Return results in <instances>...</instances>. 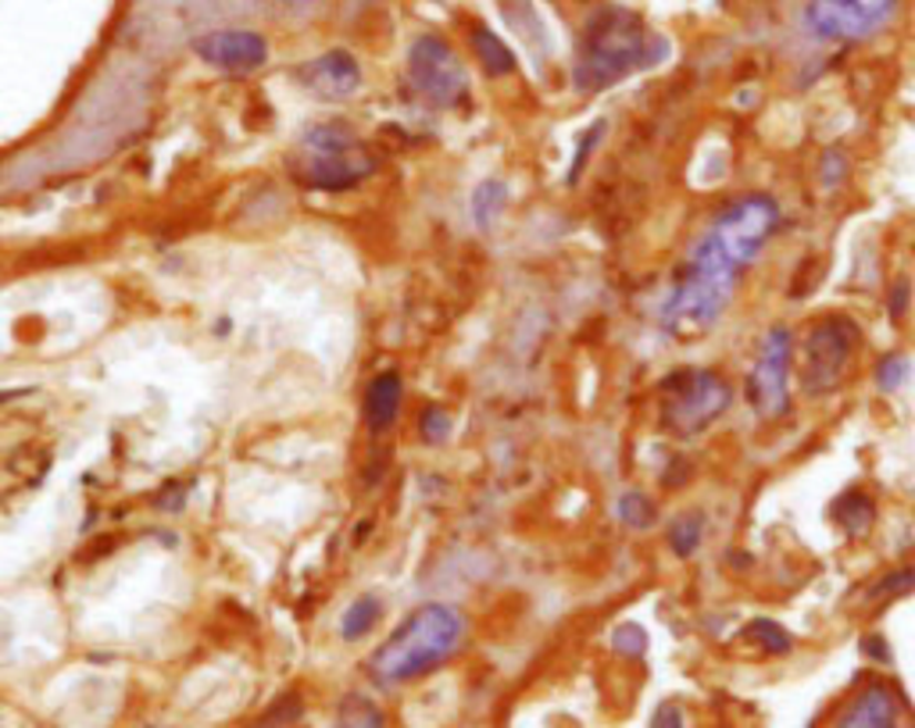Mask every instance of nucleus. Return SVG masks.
<instances>
[{
    "label": "nucleus",
    "mask_w": 915,
    "mask_h": 728,
    "mask_svg": "<svg viewBox=\"0 0 915 728\" xmlns=\"http://www.w3.org/2000/svg\"><path fill=\"white\" fill-rule=\"evenodd\" d=\"M748 636H751L754 643H759L765 654H786V650L794 646L791 633H786L783 625L769 622V618H754V622L748 625Z\"/></svg>",
    "instance_id": "5701e85b"
},
{
    "label": "nucleus",
    "mask_w": 915,
    "mask_h": 728,
    "mask_svg": "<svg viewBox=\"0 0 915 728\" xmlns=\"http://www.w3.org/2000/svg\"><path fill=\"white\" fill-rule=\"evenodd\" d=\"M472 51H476V61L484 64V72L494 79L516 72V54H511V47L487 25L472 29Z\"/></svg>",
    "instance_id": "2eb2a0df"
},
{
    "label": "nucleus",
    "mask_w": 915,
    "mask_h": 728,
    "mask_svg": "<svg viewBox=\"0 0 915 728\" xmlns=\"http://www.w3.org/2000/svg\"><path fill=\"white\" fill-rule=\"evenodd\" d=\"M400 400H405V382H400L397 371H379V376L368 382L365 400H362V418L373 435H383L394 429L400 414Z\"/></svg>",
    "instance_id": "ddd939ff"
},
{
    "label": "nucleus",
    "mask_w": 915,
    "mask_h": 728,
    "mask_svg": "<svg viewBox=\"0 0 915 728\" xmlns=\"http://www.w3.org/2000/svg\"><path fill=\"white\" fill-rule=\"evenodd\" d=\"M408 79L415 93L433 107H458L469 96V72H465L455 47L440 37H419L408 51Z\"/></svg>",
    "instance_id": "6e6552de"
},
{
    "label": "nucleus",
    "mask_w": 915,
    "mask_h": 728,
    "mask_svg": "<svg viewBox=\"0 0 915 728\" xmlns=\"http://www.w3.org/2000/svg\"><path fill=\"white\" fill-rule=\"evenodd\" d=\"M616 514H619V522H626L630 529H651L658 522L654 500L648 493H640V490H626L619 496V504H616Z\"/></svg>",
    "instance_id": "aec40b11"
},
{
    "label": "nucleus",
    "mask_w": 915,
    "mask_h": 728,
    "mask_svg": "<svg viewBox=\"0 0 915 728\" xmlns=\"http://www.w3.org/2000/svg\"><path fill=\"white\" fill-rule=\"evenodd\" d=\"M286 718H291V715H283V710H276V718H268V725H265V728H279Z\"/></svg>",
    "instance_id": "7c9ffc66"
},
{
    "label": "nucleus",
    "mask_w": 915,
    "mask_h": 728,
    "mask_svg": "<svg viewBox=\"0 0 915 728\" xmlns=\"http://www.w3.org/2000/svg\"><path fill=\"white\" fill-rule=\"evenodd\" d=\"M301 83L308 86L315 96H326V101H344V96H350L362 86V64H358L355 54H347V51H329V54L304 64Z\"/></svg>",
    "instance_id": "f8f14e48"
},
{
    "label": "nucleus",
    "mask_w": 915,
    "mask_h": 728,
    "mask_svg": "<svg viewBox=\"0 0 915 728\" xmlns=\"http://www.w3.org/2000/svg\"><path fill=\"white\" fill-rule=\"evenodd\" d=\"M379 618H383V601H379V596H373V593H365V596H358V601L347 607L344 622H340V636L347 643H355V639L373 633V628L379 625Z\"/></svg>",
    "instance_id": "f3484780"
},
{
    "label": "nucleus",
    "mask_w": 915,
    "mask_h": 728,
    "mask_svg": "<svg viewBox=\"0 0 915 728\" xmlns=\"http://www.w3.org/2000/svg\"><path fill=\"white\" fill-rule=\"evenodd\" d=\"M665 58V40L626 8L598 11L583 29L572 83L580 93H601L640 69H654Z\"/></svg>",
    "instance_id": "f03ea898"
},
{
    "label": "nucleus",
    "mask_w": 915,
    "mask_h": 728,
    "mask_svg": "<svg viewBox=\"0 0 915 728\" xmlns=\"http://www.w3.org/2000/svg\"><path fill=\"white\" fill-rule=\"evenodd\" d=\"M833 728H902V704H897L894 689L870 686Z\"/></svg>",
    "instance_id": "4468645a"
},
{
    "label": "nucleus",
    "mask_w": 915,
    "mask_h": 728,
    "mask_svg": "<svg viewBox=\"0 0 915 728\" xmlns=\"http://www.w3.org/2000/svg\"><path fill=\"white\" fill-rule=\"evenodd\" d=\"M701 536H704V517L701 514H680L669 529V546L677 550L680 557H690V554H698Z\"/></svg>",
    "instance_id": "4be33fe9"
},
{
    "label": "nucleus",
    "mask_w": 915,
    "mask_h": 728,
    "mask_svg": "<svg viewBox=\"0 0 915 728\" xmlns=\"http://www.w3.org/2000/svg\"><path fill=\"white\" fill-rule=\"evenodd\" d=\"M469 636V622L451 604H423L415 607L394 633L376 646L368 657V675L379 686H400L411 678L444 668Z\"/></svg>",
    "instance_id": "f257e3e1"
},
{
    "label": "nucleus",
    "mask_w": 915,
    "mask_h": 728,
    "mask_svg": "<svg viewBox=\"0 0 915 728\" xmlns=\"http://www.w3.org/2000/svg\"><path fill=\"white\" fill-rule=\"evenodd\" d=\"M791 361H794L791 329L783 326L769 329L759 347V361H754L748 379L751 408L759 411V418H765V422H773V418L786 414V408H791Z\"/></svg>",
    "instance_id": "1a4fd4ad"
},
{
    "label": "nucleus",
    "mask_w": 915,
    "mask_h": 728,
    "mask_svg": "<svg viewBox=\"0 0 915 728\" xmlns=\"http://www.w3.org/2000/svg\"><path fill=\"white\" fill-rule=\"evenodd\" d=\"M833 522H837L851 540H858L865 536V532L873 529L876 522V507H873V500L865 496L862 490H851L844 493L837 504H833Z\"/></svg>",
    "instance_id": "dca6fc26"
},
{
    "label": "nucleus",
    "mask_w": 915,
    "mask_h": 728,
    "mask_svg": "<svg viewBox=\"0 0 915 728\" xmlns=\"http://www.w3.org/2000/svg\"><path fill=\"white\" fill-rule=\"evenodd\" d=\"M908 376H912V361L905 358V353H891V358H883L876 365V386L883 393L902 390V386L908 382Z\"/></svg>",
    "instance_id": "b1692460"
},
{
    "label": "nucleus",
    "mask_w": 915,
    "mask_h": 728,
    "mask_svg": "<svg viewBox=\"0 0 915 728\" xmlns=\"http://www.w3.org/2000/svg\"><path fill=\"white\" fill-rule=\"evenodd\" d=\"M283 4H291V8H304V4H312V0H283Z\"/></svg>",
    "instance_id": "2f4dec72"
},
{
    "label": "nucleus",
    "mask_w": 915,
    "mask_h": 728,
    "mask_svg": "<svg viewBox=\"0 0 915 728\" xmlns=\"http://www.w3.org/2000/svg\"><path fill=\"white\" fill-rule=\"evenodd\" d=\"M897 0H809L805 22L819 40H862L891 19Z\"/></svg>",
    "instance_id": "9d476101"
},
{
    "label": "nucleus",
    "mask_w": 915,
    "mask_h": 728,
    "mask_svg": "<svg viewBox=\"0 0 915 728\" xmlns=\"http://www.w3.org/2000/svg\"><path fill=\"white\" fill-rule=\"evenodd\" d=\"M376 172V157L365 140L344 119L318 122L301 136L297 147V175L304 186L344 193L365 183Z\"/></svg>",
    "instance_id": "20e7f679"
},
{
    "label": "nucleus",
    "mask_w": 915,
    "mask_h": 728,
    "mask_svg": "<svg viewBox=\"0 0 915 728\" xmlns=\"http://www.w3.org/2000/svg\"><path fill=\"white\" fill-rule=\"evenodd\" d=\"M604 133H608V125H604V119L601 122H593L587 133L580 136V147H576V161H572V168H569V183H576L580 180V172H583V165L590 161V154H593V147H598V143L604 140Z\"/></svg>",
    "instance_id": "a878e982"
},
{
    "label": "nucleus",
    "mask_w": 915,
    "mask_h": 728,
    "mask_svg": "<svg viewBox=\"0 0 915 728\" xmlns=\"http://www.w3.org/2000/svg\"><path fill=\"white\" fill-rule=\"evenodd\" d=\"M858 344H862V332L851 318L844 315L819 318L809 329V336L801 339V353H797L801 393L823 397L830 390H837Z\"/></svg>",
    "instance_id": "423d86ee"
},
{
    "label": "nucleus",
    "mask_w": 915,
    "mask_h": 728,
    "mask_svg": "<svg viewBox=\"0 0 915 728\" xmlns=\"http://www.w3.org/2000/svg\"><path fill=\"white\" fill-rule=\"evenodd\" d=\"M912 589H915V561H908L905 568H897V572L880 575L873 586H870V593H865V601H873V604L894 601V596H905Z\"/></svg>",
    "instance_id": "412c9836"
},
{
    "label": "nucleus",
    "mask_w": 915,
    "mask_h": 728,
    "mask_svg": "<svg viewBox=\"0 0 915 728\" xmlns=\"http://www.w3.org/2000/svg\"><path fill=\"white\" fill-rule=\"evenodd\" d=\"M419 432L426 443H444L447 432H451V418H447L444 408H426L419 418Z\"/></svg>",
    "instance_id": "bb28decb"
},
{
    "label": "nucleus",
    "mask_w": 915,
    "mask_h": 728,
    "mask_svg": "<svg viewBox=\"0 0 915 728\" xmlns=\"http://www.w3.org/2000/svg\"><path fill=\"white\" fill-rule=\"evenodd\" d=\"M612 646H616V650H619L622 657H644V650H648V633H644L640 625L626 622V625H619L616 633H612Z\"/></svg>",
    "instance_id": "393cba45"
},
{
    "label": "nucleus",
    "mask_w": 915,
    "mask_h": 728,
    "mask_svg": "<svg viewBox=\"0 0 915 728\" xmlns=\"http://www.w3.org/2000/svg\"><path fill=\"white\" fill-rule=\"evenodd\" d=\"M844 175H847V161H844V154H841V151H826V154H823V165H819V180H823V186H826V189L841 186Z\"/></svg>",
    "instance_id": "cd10ccee"
},
{
    "label": "nucleus",
    "mask_w": 915,
    "mask_h": 728,
    "mask_svg": "<svg viewBox=\"0 0 915 728\" xmlns=\"http://www.w3.org/2000/svg\"><path fill=\"white\" fill-rule=\"evenodd\" d=\"M733 390L730 382L704 368H683L672 371L662 382V422L672 435L690 440L712 429L722 414L730 411Z\"/></svg>",
    "instance_id": "39448f33"
},
{
    "label": "nucleus",
    "mask_w": 915,
    "mask_h": 728,
    "mask_svg": "<svg viewBox=\"0 0 915 728\" xmlns=\"http://www.w3.org/2000/svg\"><path fill=\"white\" fill-rule=\"evenodd\" d=\"M651 728H683V710L677 704H662L654 710Z\"/></svg>",
    "instance_id": "c85d7f7f"
},
{
    "label": "nucleus",
    "mask_w": 915,
    "mask_h": 728,
    "mask_svg": "<svg viewBox=\"0 0 915 728\" xmlns=\"http://www.w3.org/2000/svg\"><path fill=\"white\" fill-rule=\"evenodd\" d=\"M905 304H908V283H897V289H894V304H891V315H902Z\"/></svg>",
    "instance_id": "c756f323"
},
{
    "label": "nucleus",
    "mask_w": 915,
    "mask_h": 728,
    "mask_svg": "<svg viewBox=\"0 0 915 728\" xmlns=\"http://www.w3.org/2000/svg\"><path fill=\"white\" fill-rule=\"evenodd\" d=\"M736 275H741V268L704 233L690 262H683V268L677 271V283H672L662 304V329L677 339L704 336L730 307Z\"/></svg>",
    "instance_id": "7ed1b4c3"
},
{
    "label": "nucleus",
    "mask_w": 915,
    "mask_h": 728,
    "mask_svg": "<svg viewBox=\"0 0 915 728\" xmlns=\"http://www.w3.org/2000/svg\"><path fill=\"white\" fill-rule=\"evenodd\" d=\"M505 204H508V186L501 180H487V183H479L472 189V222H476V229H490V225L501 218L505 212Z\"/></svg>",
    "instance_id": "a211bd4d"
},
{
    "label": "nucleus",
    "mask_w": 915,
    "mask_h": 728,
    "mask_svg": "<svg viewBox=\"0 0 915 728\" xmlns=\"http://www.w3.org/2000/svg\"><path fill=\"white\" fill-rule=\"evenodd\" d=\"M336 728H387V718H383V710L368 697L350 693L340 704V710H336Z\"/></svg>",
    "instance_id": "6ab92c4d"
},
{
    "label": "nucleus",
    "mask_w": 915,
    "mask_h": 728,
    "mask_svg": "<svg viewBox=\"0 0 915 728\" xmlns=\"http://www.w3.org/2000/svg\"><path fill=\"white\" fill-rule=\"evenodd\" d=\"M194 51L204 64H212V69H218V72H233V75L258 72L262 64L268 61V43H265L262 32H254V29L204 32V37H197Z\"/></svg>",
    "instance_id": "9b49d317"
},
{
    "label": "nucleus",
    "mask_w": 915,
    "mask_h": 728,
    "mask_svg": "<svg viewBox=\"0 0 915 728\" xmlns=\"http://www.w3.org/2000/svg\"><path fill=\"white\" fill-rule=\"evenodd\" d=\"M780 204L765 193H751L744 201H733L726 212L715 218L709 236L719 243L736 268H748L754 257L765 250V243L776 236Z\"/></svg>",
    "instance_id": "0eeeda50"
}]
</instances>
